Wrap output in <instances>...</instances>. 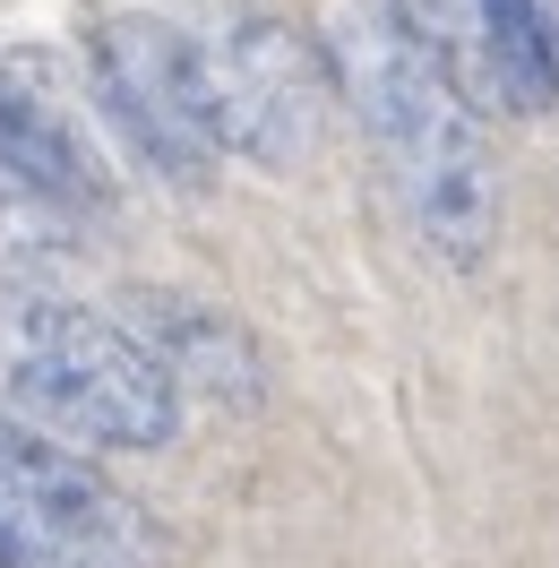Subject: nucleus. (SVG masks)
I'll return each mask as SVG.
<instances>
[{"label":"nucleus","mask_w":559,"mask_h":568,"mask_svg":"<svg viewBox=\"0 0 559 568\" xmlns=\"http://www.w3.org/2000/svg\"><path fill=\"white\" fill-rule=\"evenodd\" d=\"M130 336L164 362V379H173L181 396L224 405V414H250V405H258V354H250V336L233 320H215L199 302H173V293H146Z\"/></svg>","instance_id":"7"},{"label":"nucleus","mask_w":559,"mask_h":568,"mask_svg":"<svg viewBox=\"0 0 559 568\" xmlns=\"http://www.w3.org/2000/svg\"><path fill=\"white\" fill-rule=\"evenodd\" d=\"M207 52V87H215V130L224 155H250L258 173H293L311 164L318 130H327V95L336 70L284 18H233Z\"/></svg>","instance_id":"5"},{"label":"nucleus","mask_w":559,"mask_h":568,"mask_svg":"<svg viewBox=\"0 0 559 568\" xmlns=\"http://www.w3.org/2000/svg\"><path fill=\"white\" fill-rule=\"evenodd\" d=\"M387 27L414 43L474 112H508L499 61H490V36H482V0H387Z\"/></svg>","instance_id":"8"},{"label":"nucleus","mask_w":559,"mask_h":568,"mask_svg":"<svg viewBox=\"0 0 559 568\" xmlns=\"http://www.w3.org/2000/svg\"><path fill=\"white\" fill-rule=\"evenodd\" d=\"M0 164L18 181H35L52 207L70 215H104L112 207V155L87 139L78 104L52 87L35 52L0 61Z\"/></svg>","instance_id":"6"},{"label":"nucleus","mask_w":559,"mask_h":568,"mask_svg":"<svg viewBox=\"0 0 559 568\" xmlns=\"http://www.w3.org/2000/svg\"><path fill=\"white\" fill-rule=\"evenodd\" d=\"M336 78H345L362 130L379 146L414 233L448 267H482L499 242V164H490L482 112L421 61L387 18H353L336 36Z\"/></svg>","instance_id":"1"},{"label":"nucleus","mask_w":559,"mask_h":568,"mask_svg":"<svg viewBox=\"0 0 559 568\" xmlns=\"http://www.w3.org/2000/svg\"><path fill=\"white\" fill-rule=\"evenodd\" d=\"M542 27H551V61H559V0H542Z\"/></svg>","instance_id":"11"},{"label":"nucleus","mask_w":559,"mask_h":568,"mask_svg":"<svg viewBox=\"0 0 559 568\" xmlns=\"http://www.w3.org/2000/svg\"><path fill=\"white\" fill-rule=\"evenodd\" d=\"M164 534L70 439L0 414V568H155Z\"/></svg>","instance_id":"3"},{"label":"nucleus","mask_w":559,"mask_h":568,"mask_svg":"<svg viewBox=\"0 0 559 568\" xmlns=\"http://www.w3.org/2000/svg\"><path fill=\"white\" fill-rule=\"evenodd\" d=\"M0 388L52 439L87 448H164L181 430V388L139 336L87 302L9 293L0 302Z\"/></svg>","instance_id":"2"},{"label":"nucleus","mask_w":559,"mask_h":568,"mask_svg":"<svg viewBox=\"0 0 559 568\" xmlns=\"http://www.w3.org/2000/svg\"><path fill=\"white\" fill-rule=\"evenodd\" d=\"M70 242H78V215H70V207H52L35 181H18L9 164H0V267L35 276V267H52Z\"/></svg>","instance_id":"10"},{"label":"nucleus","mask_w":559,"mask_h":568,"mask_svg":"<svg viewBox=\"0 0 559 568\" xmlns=\"http://www.w3.org/2000/svg\"><path fill=\"white\" fill-rule=\"evenodd\" d=\"M87 78H95V104L121 139L139 146L173 190H207L224 164V130H215V87H207V52L181 36L173 18H95L87 36Z\"/></svg>","instance_id":"4"},{"label":"nucleus","mask_w":559,"mask_h":568,"mask_svg":"<svg viewBox=\"0 0 559 568\" xmlns=\"http://www.w3.org/2000/svg\"><path fill=\"white\" fill-rule=\"evenodd\" d=\"M482 36H490V61H499L508 112H551L559 104V61H551L542 0H482Z\"/></svg>","instance_id":"9"}]
</instances>
